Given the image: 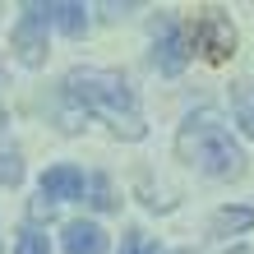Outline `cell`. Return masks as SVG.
Listing matches in <instances>:
<instances>
[{
    "label": "cell",
    "instance_id": "4",
    "mask_svg": "<svg viewBox=\"0 0 254 254\" xmlns=\"http://www.w3.org/2000/svg\"><path fill=\"white\" fill-rule=\"evenodd\" d=\"M47 23H51L47 5H28L23 19L14 23V51H19L23 65H42V56H47Z\"/></svg>",
    "mask_w": 254,
    "mask_h": 254
},
{
    "label": "cell",
    "instance_id": "8",
    "mask_svg": "<svg viewBox=\"0 0 254 254\" xmlns=\"http://www.w3.org/2000/svg\"><path fill=\"white\" fill-rule=\"evenodd\" d=\"M231 111H236V125L254 139V83H250V79L231 83Z\"/></svg>",
    "mask_w": 254,
    "mask_h": 254
},
{
    "label": "cell",
    "instance_id": "3",
    "mask_svg": "<svg viewBox=\"0 0 254 254\" xmlns=\"http://www.w3.org/2000/svg\"><path fill=\"white\" fill-rule=\"evenodd\" d=\"M185 37H190V51H199L203 61H213V65L227 61V56H236V28H231L227 14H217V9L199 14Z\"/></svg>",
    "mask_w": 254,
    "mask_h": 254
},
{
    "label": "cell",
    "instance_id": "12",
    "mask_svg": "<svg viewBox=\"0 0 254 254\" xmlns=\"http://www.w3.org/2000/svg\"><path fill=\"white\" fill-rule=\"evenodd\" d=\"M14 254H51V241H47L42 231H33V227H28V231L19 236V245H14Z\"/></svg>",
    "mask_w": 254,
    "mask_h": 254
},
{
    "label": "cell",
    "instance_id": "9",
    "mask_svg": "<svg viewBox=\"0 0 254 254\" xmlns=\"http://www.w3.org/2000/svg\"><path fill=\"white\" fill-rule=\"evenodd\" d=\"M254 227V208H217L213 213V236H241Z\"/></svg>",
    "mask_w": 254,
    "mask_h": 254
},
{
    "label": "cell",
    "instance_id": "15",
    "mask_svg": "<svg viewBox=\"0 0 254 254\" xmlns=\"http://www.w3.org/2000/svg\"><path fill=\"white\" fill-rule=\"evenodd\" d=\"M0 125H5V111H0Z\"/></svg>",
    "mask_w": 254,
    "mask_h": 254
},
{
    "label": "cell",
    "instance_id": "13",
    "mask_svg": "<svg viewBox=\"0 0 254 254\" xmlns=\"http://www.w3.org/2000/svg\"><path fill=\"white\" fill-rule=\"evenodd\" d=\"M23 176V162H19V153L14 148H0V185H14Z\"/></svg>",
    "mask_w": 254,
    "mask_h": 254
},
{
    "label": "cell",
    "instance_id": "2",
    "mask_svg": "<svg viewBox=\"0 0 254 254\" xmlns=\"http://www.w3.org/2000/svg\"><path fill=\"white\" fill-rule=\"evenodd\" d=\"M176 153H181L190 167H199L203 176H213V181L241 176V167H245V153L236 148L231 129L222 125V116L213 107H199L181 125V134H176Z\"/></svg>",
    "mask_w": 254,
    "mask_h": 254
},
{
    "label": "cell",
    "instance_id": "10",
    "mask_svg": "<svg viewBox=\"0 0 254 254\" xmlns=\"http://www.w3.org/2000/svg\"><path fill=\"white\" fill-rule=\"evenodd\" d=\"M47 9H51V23L61 28V33H69V37H79L83 28H88L83 5H74V0H61V5H47Z\"/></svg>",
    "mask_w": 254,
    "mask_h": 254
},
{
    "label": "cell",
    "instance_id": "5",
    "mask_svg": "<svg viewBox=\"0 0 254 254\" xmlns=\"http://www.w3.org/2000/svg\"><path fill=\"white\" fill-rule=\"evenodd\" d=\"M190 61V37H185V28L171 19H162V37H157V69L162 74H181Z\"/></svg>",
    "mask_w": 254,
    "mask_h": 254
},
{
    "label": "cell",
    "instance_id": "1",
    "mask_svg": "<svg viewBox=\"0 0 254 254\" xmlns=\"http://www.w3.org/2000/svg\"><path fill=\"white\" fill-rule=\"evenodd\" d=\"M65 97L74 107L102 116V121H111L116 134H125V139H143V116H139V97H134V88L121 79L116 69H69L65 79Z\"/></svg>",
    "mask_w": 254,
    "mask_h": 254
},
{
    "label": "cell",
    "instance_id": "6",
    "mask_svg": "<svg viewBox=\"0 0 254 254\" xmlns=\"http://www.w3.org/2000/svg\"><path fill=\"white\" fill-rule=\"evenodd\" d=\"M83 194V171L69 167V162H61V167H51L47 176H42V199H79Z\"/></svg>",
    "mask_w": 254,
    "mask_h": 254
},
{
    "label": "cell",
    "instance_id": "7",
    "mask_svg": "<svg viewBox=\"0 0 254 254\" xmlns=\"http://www.w3.org/2000/svg\"><path fill=\"white\" fill-rule=\"evenodd\" d=\"M61 245H65V254H107V231L97 222H69Z\"/></svg>",
    "mask_w": 254,
    "mask_h": 254
},
{
    "label": "cell",
    "instance_id": "11",
    "mask_svg": "<svg viewBox=\"0 0 254 254\" xmlns=\"http://www.w3.org/2000/svg\"><path fill=\"white\" fill-rule=\"evenodd\" d=\"M88 194H93L88 203H93L97 213H111V208H116V194H111V181H107V176H93V181H88Z\"/></svg>",
    "mask_w": 254,
    "mask_h": 254
},
{
    "label": "cell",
    "instance_id": "14",
    "mask_svg": "<svg viewBox=\"0 0 254 254\" xmlns=\"http://www.w3.org/2000/svg\"><path fill=\"white\" fill-rule=\"evenodd\" d=\"M121 254H157V250L148 245L139 231H129V236H125V245H121Z\"/></svg>",
    "mask_w": 254,
    "mask_h": 254
}]
</instances>
